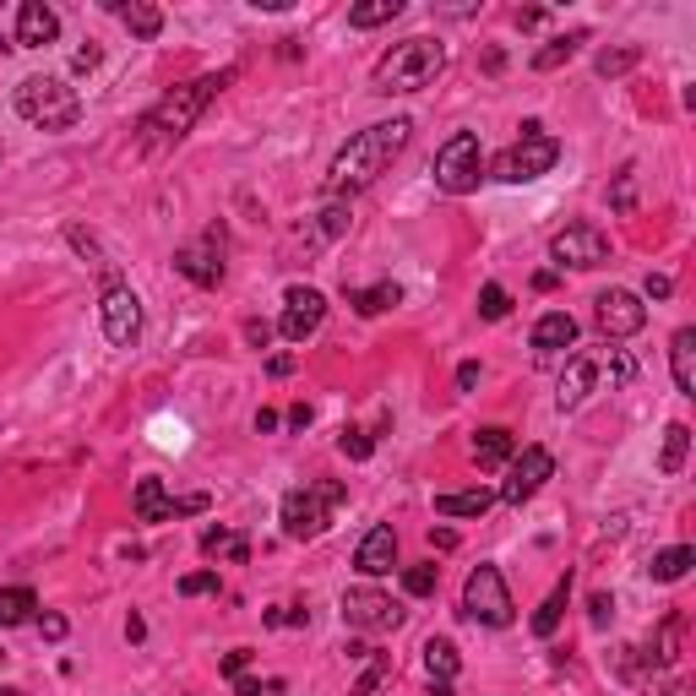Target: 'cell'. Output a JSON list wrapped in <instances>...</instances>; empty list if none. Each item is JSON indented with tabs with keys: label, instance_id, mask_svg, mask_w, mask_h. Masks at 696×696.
Here are the masks:
<instances>
[{
	"label": "cell",
	"instance_id": "cell-6",
	"mask_svg": "<svg viewBox=\"0 0 696 696\" xmlns=\"http://www.w3.org/2000/svg\"><path fill=\"white\" fill-rule=\"evenodd\" d=\"M555 158H561V142H555L550 131L517 136L507 153L490 164V180H501V186H528V180L550 175V169H555Z\"/></svg>",
	"mask_w": 696,
	"mask_h": 696
},
{
	"label": "cell",
	"instance_id": "cell-33",
	"mask_svg": "<svg viewBox=\"0 0 696 696\" xmlns=\"http://www.w3.org/2000/svg\"><path fill=\"white\" fill-rule=\"evenodd\" d=\"M392 17H403V0H365V6L349 11V28H381Z\"/></svg>",
	"mask_w": 696,
	"mask_h": 696
},
{
	"label": "cell",
	"instance_id": "cell-40",
	"mask_svg": "<svg viewBox=\"0 0 696 696\" xmlns=\"http://www.w3.org/2000/svg\"><path fill=\"white\" fill-rule=\"evenodd\" d=\"M681 626H686L681 615H669V621H664V632H658V642H653V664H669V658H675V642H681Z\"/></svg>",
	"mask_w": 696,
	"mask_h": 696
},
{
	"label": "cell",
	"instance_id": "cell-56",
	"mask_svg": "<svg viewBox=\"0 0 696 696\" xmlns=\"http://www.w3.org/2000/svg\"><path fill=\"white\" fill-rule=\"evenodd\" d=\"M311 419H316V414H311V403H294V408H289V425H294V430H305Z\"/></svg>",
	"mask_w": 696,
	"mask_h": 696
},
{
	"label": "cell",
	"instance_id": "cell-36",
	"mask_svg": "<svg viewBox=\"0 0 696 696\" xmlns=\"http://www.w3.org/2000/svg\"><path fill=\"white\" fill-rule=\"evenodd\" d=\"M386 681H392V658H386V653H371V658H365V675L354 681V696H376Z\"/></svg>",
	"mask_w": 696,
	"mask_h": 696
},
{
	"label": "cell",
	"instance_id": "cell-51",
	"mask_svg": "<svg viewBox=\"0 0 696 696\" xmlns=\"http://www.w3.org/2000/svg\"><path fill=\"white\" fill-rule=\"evenodd\" d=\"M479 386V365L468 360V365H457V392H474Z\"/></svg>",
	"mask_w": 696,
	"mask_h": 696
},
{
	"label": "cell",
	"instance_id": "cell-16",
	"mask_svg": "<svg viewBox=\"0 0 696 696\" xmlns=\"http://www.w3.org/2000/svg\"><path fill=\"white\" fill-rule=\"evenodd\" d=\"M593 316H599V332L604 337H636L647 326V305L636 300L632 289H604L593 300Z\"/></svg>",
	"mask_w": 696,
	"mask_h": 696
},
{
	"label": "cell",
	"instance_id": "cell-14",
	"mask_svg": "<svg viewBox=\"0 0 696 696\" xmlns=\"http://www.w3.org/2000/svg\"><path fill=\"white\" fill-rule=\"evenodd\" d=\"M550 256L561 267H604L610 261V235L593 229V224H567L555 240H550Z\"/></svg>",
	"mask_w": 696,
	"mask_h": 696
},
{
	"label": "cell",
	"instance_id": "cell-39",
	"mask_svg": "<svg viewBox=\"0 0 696 696\" xmlns=\"http://www.w3.org/2000/svg\"><path fill=\"white\" fill-rule=\"evenodd\" d=\"M349 218H354V212H349V201H326V207H321V235H326V240L349 235Z\"/></svg>",
	"mask_w": 696,
	"mask_h": 696
},
{
	"label": "cell",
	"instance_id": "cell-43",
	"mask_svg": "<svg viewBox=\"0 0 696 696\" xmlns=\"http://www.w3.org/2000/svg\"><path fill=\"white\" fill-rule=\"evenodd\" d=\"M283 692V681H251V675H235V696H272Z\"/></svg>",
	"mask_w": 696,
	"mask_h": 696
},
{
	"label": "cell",
	"instance_id": "cell-44",
	"mask_svg": "<svg viewBox=\"0 0 696 696\" xmlns=\"http://www.w3.org/2000/svg\"><path fill=\"white\" fill-rule=\"evenodd\" d=\"M33 626H39V636H44V642H61V636L71 632V621H65V615H55V610H50V615H39Z\"/></svg>",
	"mask_w": 696,
	"mask_h": 696
},
{
	"label": "cell",
	"instance_id": "cell-61",
	"mask_svg": "<svg viewBox=\"0 0 696 696\" xmlns=\"http://www.w3.org/2000/svg\"><path fill=\"white\" fill-rule=\"evenodd\" d=\"M501 65H507V55H501V50H485V71H490V76H496Z\"/></svg>",
	"mask_w": 696,
	"mask_h": 696
},
{
	"label": "cell",
	"instance_id": "cell-47",
	"mask_svg": "<svg viewBox=\"0 0 696 696\" xmlns=\"http://www.w3.org/2000/svg\"><path fill=\"white\" fill-rule=\"evenodd\" d=\"M246 664H251V647H235V653H224V664H218V669L235 681V675H246Z\"/></svg>",
	"mask_w": 696,
	"mask_h": 696
},
{
	"label": "cell",
	"instance_id": "cell-46",
	"mask_svg": "<svg viewBox=\"0 0 696 696\" xmlns=\"http://www.w3.org/2000/svg\"><path fill=\"white\" fill-rule=\"evenodd\" d=\"M65 240H71V246H76L82 256H93V261H98V240H93L87 229H76V224H71V229H65ZM98 267H104V261H98Z\"/></svg>",
	"mask_w": 696,
	"mask_h": 696
},
{
	"label": "cell",
	"instance_id": "cell-11",
	"mask_svg": "<svg viewBox=\"0 0 696 696\" xmlns=\"http://www.w3.org/2000/svg\"><path fill=\"white\" fill-rule=\"evenodd\" d=\"M131 511H136V522H169V517H196V511H207V496L175 501V496L164 490V479L147 474V479H136V490H131Z\"/></svg>",
	"mask_w": 696,
	"mask_h": 696
},
{
	"label": "cell",
	"instance_id": "cell-57",
	"mask_svg": "<svg viewBox=\"0 0 696 696\" xmlns=\"http://www.w3.org/2000/svg\"><path fill=\"white\" fill-rule=\"evenodd\" d=\"M267 430H278V414H272V408H256V436H267Z\"/></svg>",
	"mask_w": 696,
	"mask_h": 696
},
{
	"label": "cell",
	"instance_id": "cell-19",
	"mask_svg": "<svg viewBox=\"0 0 696 696\" xmlns=\"http://www.w3.org/2000/svg\"><path fill=\"white\" fill-rule=\"evenodd\" d=\"M593 381H599V365L576 354V360L567 365V376H561V392H555V408H561V414H571V408H582V403H588V392H593Z\"/></svg>",
	"mask_w": 696,
	"mask_h": 696
},
{
	"label": "cell",
	"instance_id": "cell-54",
	"mask_svg": "<svg viewBox=\"0 0 696 696\" xmlns=\"http://www.w3.org/2000/svg\"><path fill=\"white\" fill-rule=\"evenodd\" d=\"M517 28L528 33V28H544V11L539 6H528V11H517Z\"/></svg>",
	"mask_w": 696,
	"mask_h": 696
},
{
	"label": "cell",
	"instance_id": "cell-1",
	"mask_svg": "<svg viewBox=\"0 0 696 696\" xmlns=\"http://www.w3.org/2000/svg\"><path fill=\"white\" fill-rule=\"evenodd\" d=\"M408 136H414V121H376V126L354 131L343 147H337V158H332V169H326V180L321 190L326 196H354V190L376 186L381 175L392 169V158L408 147Z\"/></svg>",
	"mask_w": 696,
	"mask_h": 696
},
{
	"label": "cell",
	"instance_id": "cell-41",
	"mask_svg": "<svg viewBox=\"0 0 696 696\" xmlns=\"http://www.w3.org/2000/svg\"><path fill=\"white\" fill-rule=\"evenodd\" d=\"M218 593V571H186L180 576V599H207Z\"/></svg>",
	"mask_w": 696,
	"mask_h": 696
},
{
	"label": "cell",
	"instance_id": "cell-60",
	"mask_svg": "<svg viewBox=\"0 0 696 696\" xmlns=\"http://www.w3.org/2000/svg\"><path fill=\"white\" fill-rule=\"evenodd\" d=\"M430 544H436V550H451V544H457V533H451V528H436V533H430Z\"/></svg>",
	"mask_w": 696,
	"mask_h": 696
},
{
	"label": "cell",
	"instance_id": "cell-25",
	"mask_svg": "<svg viewBox=\"0 0 696 696\" xmlns=\"http://www.w3.org/2000/svg\"><path fill=\"white\" fill-rule=\"evenodd\" d=\"M490 507H496V490H446V496H436L442 517H485Z\"/></svg>",
	"mask_w": 696,
	"mask_h": 696
},
{
	"label": "cell",
	"instance_id": "cell-63",
	"mask_svg": "<svg viewBox=\"0 0 696 696\" xmlns=\"http://www.w3.org/2000/svg\"><path fill=\"white\" fill-rule=\"evenodd\" d=\"M0 696H22V692H11V686H0Z\"/></svg>",
	"mask_w": 696,
	"mask_h": 696
},
{
	"label": "cell",
	"instance_id": "cell-27",
	"mask_svg": "<svg viewBox=\"0 0 696 696\" xmlns=\"http://www.w3.org/2000/svg\"><path fill=\"white\" fill-rule=\"evenodd\" d=\"M349 305L360 311V316H381V311H392V305H403V289L386 278V283H371V289H349Z\"/></svg>",
	"mask_w": 696,
	"mask_h": 696
},
{
	"label": "cell",
	"instance_id": "cell-59",
	"mask_svg": "<svg viewBox=\"0 0 696 696\" xmlns=\"http://www.w3.org/2000/svg\"><path fill=\"white\" fill-rule=\"evenodd\" d=\"M142 636H147V621H142V615H131V621H126V642H142Z\"/></svg>",
	"mask_w": 696,
	"mask_h": 696
},
{
	"label": "cell",
	"instance_id": "cell-23",
	"mask_svg": "<svg viewBox=\"0 0 696 696\" xmlns=\"http://www.w3.org/2000/svg\"><path fill=\"white\" fill-rule=\"evenodd\" d=\"M576 343V321L567 311H544V316L533 321V349L539 354H550V349H571Z\"/></svg>",
	"mask_w": 696,
	"mask_h": 696
},
{
	"label": "cell",
	"instance_id": "cell-45",
	"mask_svg": "<svg viewBox=\"0 0 696 696\" xmlns=\"http://www.w3.org/2000/svg\"><path fill=\"white\" fill-rule=\"evenodd\" d=\"M267 626H311V610H267Z\"/></svg>",
	"mask_w": 696,
	"mask_h": 696
},
{
	"label": "cell",
	"instance_id": "cell-20",
	"mask_svg": "<svg viewBox=\"0 0 696 696\" xmlns=\"http://www.w3.org/2000/svg\"><path fill=\"white\" fill-rule=\"evenodd\" d=\"M669 371H675L681 397H696V326H681L669 337Z\"/></svg>",
	"mask_w": 696,
	"mask_h": 696
},
{
	"label": "cell",
	"instance_id": "cell-2",
	"mask_svg": "<svg viewBox=\"0 0 696 696\" xmlns=\"http://www.w3.org/2000/svg\"><path fill=\"white\" fill-rule=\"evenodd\" d=\"M240 71L235 65H224V71H207V76H196L186 87H175V93H164L147 115H142V153H164V147H175V142H186L190 126L201 121V110L235 82Z\"/></svg>",
	"mask_w": 696,
	"mask_h": 696
},
{
	"label": "cell",
	"instance_id": "cell-4",
	"mask_svg": "<svg viewBox=\"0 0 696 696\" xmlns=\"http://www.w3.org/2000/svg\"><path fill=\"white\" fill-rule=\"evenodd\" d=\"M17 115L39 131H71L82 121V98L65 76H22L17 82Z\"/></svg>",
	"mask_w": 696,
	"mask_h": 696
},
{
	"label": "cell",
	"instance_id": "cell-58",
	"mask_svg": "<svg viewBox=\"0 0 696 696\" xmlns=\"http://www.w3.org/2000/svg\"><path fill=\"white\" fill-rule=\"evenodd\" d=\"M343 653H349V658H354V664H365V658H371V653H376V647H371V642H349V647H343Z\"/></svg>",
	"mask_w": 696,
	"mask_h": 696
},
{
	"label": "cell",
	"instance_id": "cell-22",
	"mask_svg": "<svg viewBox=\"0 0 696 696\" xmlns=\"http://www.w3.org/2000/svg\"><path fill=\"white\" fill-rule=\"evenodd\" d=\"M104 6L126 22L136 39H158V33H164V11H158V6H147V0H131V6H126V0H104Z\"/></svg>",
	"mask_w": 696,
	"mask_h": 696
},
{
	"label": "cell",
	"instance_id": "cell-7",
	"mask_svg": "<svg viewBox=\"0 0 696 696\" xmlns=\"http://www.w3.org/2000/svg\"><path fill=\"white\" fill-rule=\"evenodd\" d=\"M463 615L479 621V626H496V632L517 621V604H511L501 567H474L468 571V582H463Z\"/></svg>",
	"mask_w": 696,
	"mask_h": 696
},
{
	"label": "cell",
	"instance_id": "cell-30",
	"mask_svg": "<svg viewBox=\"0 0 696 696\" xmlns=\"http://www.w3.org/2000/svg\"><path fill=\"white\" fill-rule=\"evenodd\" d=\"M567 599H571V576H567V582H555V593H550V599L533 610V621H528V626H533V636H555L561 615H567Z\"/></svg>",
	"mask_w": 696,
	"mask_h": 696
},
{
	"label": "cell",
	"instance_id": "cell-29",
	"mask_svg": "<svg viewBox=\"0 0 696 696\" xmlns=\"http://www.w3.org/2000/svg\"><path fill=\"white\" fill-rule=\"evenodd\" d=\"M692 567H696V550H692V544H669V550H658V555H653L647 576H653V582H681Z\"/></svg>",
	"mask_w": 696,
	"mask_h": 696
},
{
	"label": "cell",
	"instance_id": "cell-12",
	"mask_svg": "<svg viewBox=\"0 0 696 696\" xmlns=\"http://www.w3.org/2000/svg\"><path fill=\"white\" fill-rule=\"evenodd\" d=\"M175 272L190 278L196 289H218V283H224V272H229V267H224V235H218V229H207L196 246H180V251H175Z\"/></svg>",
	"mask_w": 696,
	"mask_h": 696
},
{
	"label": "cell",
	"instance_id": "cell-28",
	"mask_svg": "<svg viewBox=\"0 0 696 696\" xmlns=\"http://www.w3.org/2000/svg\"><path fill=\"white\" fill-rule=\"evenodd\" d=\"M201 555H229L240 567V561H251V539L235 533V528H207L201 533Z\"/></svg>",
	"mask_w": 696,
	"mask_h": 696
},
{
	"label": "cell",
	"instance_id": "cell-55",
	"mask_svg": "<svg viewBox=\"0 0 696 696\" xmlns=\"http://www.w3.org/2000/svg\"><path fill=\"white\" fill-rule=\"evenodd\" d=\"M289 371H294V354H272L267 360V376H289Z\"/></svg>",
	"mask_w": 696,
	"mask_h": 696
},
{
	"label": "cell",
	"instance_id": "cell-17",
	"mask_svg": "<svg viewBox=\"0 0 696 696\" xmlns=\"http://www.w3.org/2000/svg\"><path fill=\"white\" fill-rule=\"evenodd\" d=\"M61 39V17H55V6H44V0H22V11H17V50H44V44H55Z\"/></svg>",
	"mask_w": 696,
	"mask_h": 696
},
{
	"label": "cell",
	"instance_id": "cell-50",
	"mask_svg": "<svg viewBox=\"0 0 696 696\" xmlns=\"http://www.w3.org/2000/svg\"><path fill=\"white\" fill-rule=\"evenodd\" d=\"M610 615H615V599H610V593H593V626H610Z\"/></svg>",
	"mask_w": 696,
	"mask_h": 696
},
{
	"label": "cell",
	"instance_id": "cell-53",
	"mask_svg": "<svg viewBox=\"0 0 696 696\" xmlns=\"http://www.w3.org/2000/svg\"><path fill=\"white\" fill-rule=\"evenodd\" d=\"M246 337H251L256 349H267V337H272V326H267V321H246Z\"/></svg>",
	"mask_w": 696,
	"mask_h": 696
},
{
	"label": "cell",
	"instance_id": "cell-49",
	"mask_svg": "<svg viewBox=\"0 0 696 696\" xmlns=\"http://www.w3.org/2000/svg\"><path fill=\"white\" fill-rule=\"evenodd\" d=\"M669 294H675V283L664 272H647V300H669Z\"/></svg>",
	"mask_w": 696,
	"mask_h": 696
},
{
	"label": "cell",
	"instance_id": "cell-24",
	"mask_svg": "<svg viewBox=\"0 0 696 696\" xmlns=\"http://www.w3.org/2000/svg\"><path fill=\"white\" fill-rule=\"evenodd\" d=\"M419 653H425V669H430V681H457V669H463V653H457V642H451V636H430Z\"/></svg>",
	"mask_w": 696,
	"mask_h": 696
},
{
	"label": "cell",
	"instance_id": "cell-26",
	"mask_svg": "<svg viewBox=\"0 0 696 696\" xmlns=\"http://www.w3.org/2000/svg\"><path fill=\"white\" fill-rule=\"evenodd\" d=\"M39 621V593L33 588H0V626H28Z\"/></svg>",
	"mask_w": 696,
	"mask_h": 696
},
{
	"label": "cell",
	"instance_id": "cell-38",
	"mask_svg": "<svg viewBox=\"0 0 696 696\" xmlns=\"http://www.w3.org/2000/svg\"><path fill=\"white\" fill-rule=\"evenodd\" d=\"M507 311H511V294L501 289V283H485V289H479V316H485V321H501Z\"/></svg>",
	"mask_w": 696,
	"mask_h": 696
},
{
	"label": "cell",
	"instance_id": "cell-42",
	"mask_svg": "<svg viewBox=\"0 0 696 696\" xmlns=\"http://www.w3.org/2000/svg\"><path fill=\"white\" fill-rule=\"evenodd\" d=\"M610 207H615V212H632V207H636V169H621V175H615Z\"/></svg>",
	"mask_w": 696,
	"mask_h": 696
},
{
	"label": "cell",
	"instance_id": "cell-8",
	"mask_svg": "<svg viewBox=\"0 0 696 696\" xmlns=\"http://www.w3.org/2000/svg\"><path fill=\"white\" fill-rule=\"evenodd\" d=\"M479 180H485V147H479V136L474 131L446 136L442 153H436V190L468 196V190H479Z\"/></svg>",
	"mask_w": 696,
	"mask_h": 696
},
{
	"label": "cell",
	"instance_id": "cell-32",
	"mask_svg": "<svg viewBox=\"0 0 696 696\" xmlns=\"http://www.w3.org/2000/svg\"><path fill=\"white\" fill-rule=\"evenodd\" d=\"M582 44H588V33H582V28H576V33H561V39H550V44L533 55V71H555V65H567Z\"/></svg>",
	"mask_w": 696,
	"mask_h": 696
},
{
	"label": "cell",
	"instance_id": "cell-34",
	"mask_svg": "<svg viewBox=\"0 0 696 696\" xmlns=\"http://www.w3.org/2000/svg\"><path fill=\"white\" fill-rule=\"evenodd\" d=\"M636 61H642V50H636V44H615V50H599L593 71H599V76H626Z\"/></svg>",
	"mask_w": 696,
	"mask_h": 696
},
{
	"label": "cell",
	"instance_id": "cell-5",
	"mask_svg": "<svg viewBox=\"0 0 696 696\" xmlns=\"http://www.w3.org/2000/svg\"><path fill=\"white\" fill-rule=\"evenodd\" d=\"M343 501H349L343 479H316V485L289 490L283 496V533L289 539H321L326 522H332V511L343 507Z\"/></svg>",
	"mask_w": 696,
	"mask_h": 696
},
{
	"label": "cell",
	"instance_id": "cell-48",
	"mask_svg": "<svg viewBox=\"0 0 696 696\" xmlns=\"http://www.w3.org/2000/svg\"><path fill=\"white\" fill-rule=\"evenodd\" d=\"M636 376V365H632V354H615V360H610V381H615V386H626V381Z\"/></svg>",
	"mask_w": 696,
	"mask_h": 696
},
{
	"label": "cell",
	"instance_id": "cell-18",
	"mask_svg": "<svg viewBox=\"0 0 696 696\" xmlns=\"http://www.w3.org/2000/svg\"><path fill=\"white\" fill-rule=\"evenodd\" d=\"M354 567L365 571V576H386V571L397 567V533H392V522H376V528L360 539Z\"/></svg>",
	"mask_w": 696,
	"mask_h": 696
},
{
	"label": "cell",
	"instance_id": "cell-9",
	"mask_svg": "<svg viewBox=\"0 0 696 696\" xmlns=\"http://www.w3.org/2000/svg\"><path fill=\"white\" fill-rule=\"evenodd\" d=\"M555 474V457L544 451V446H522V457H511L507 468V485L496 490V501H507V507H522V501H533L539 490H544V479Z\"/></svg>",
	"mask_w": 696,
	"mask_h": 696
},
{
	"label": "cell",
	"instance_id": "cell-10",
	"mask_svg": "<svg viewBox=\"0 0 696 696\" xmlns=\"http://www.w3.org/2000/svg\"><path fill=\"white\" fill-rule=\"evenodd\" d=\"M343 626H354V632H397L403 626V604H392L381 588H349L343 593Z\"/></svg>",
	"mask_w": 696,
	"mask_h": 696
},
{
	"label": "cell",
	"instance_id": "cell-64",
	"mask_svg": "<svg viewBox=\"0 0 696 696\" xmlns=\"http://www.w3.org/2000/svg\"><path fill=\"white\" fill-rule=\"evenodd\" d=\"M0 664H6V647H0Z\"/></svg>",
	"mask_w": 696,
	"mask_h": 696
},
{
	"label": "cell",
	"instance_id": "cell-15",
	"mask_svg": "<svg viewBox=\"0 0 696 696\" xmlns=\"http://www.w3.org/2000/svg\"><path fill=\"white\" fill-rule=\"evenodd\" d=\"M321 321H326V294L311 289V283H294L289 294H283V316H278V332L289 337V343H305L311 332H316Z\"/></svg>",
	"mask_w": 696,
	"mask_h": 696
},
{
	"label": "cell",
	"instance_id": "cell-3",
	"mask_svg": "<svg viewBox=\"0 0 696 696\" xmlns=\"http://www.w3.org/2000/svg\"><path fill=\"white\" fill-rule=\"evenodd\" d=\"M442 71H446L442 39H403V44H392L376 61L371 93H386V98H392V93H419V87H430Z\"/></svg>",
	"mask_w": 696,
	"mask_h": 696
},
{
	"label": "cell",
	"instance_id": "cell-52",
	"mask_svg": "<svg viewBox=\"0 0 696 696\" xmlns=\"http://www.w3.org/2000/svg\"><path fill=\"white\" fill-rule=\"evenodd\" d=\"M98 61H104V55H98V50L87 44V50H76V55H71V71H93Z\"/></svg>",
	"mask_w": 696,
	"mask_h": 696
},
{
	"label": "cell",
	"instance_id": "cell-13",
	"mask_svg": "<svg viewBox=\"0 0 696 696\" xmlns=\"http://www.w3.org/2000/svg\"><path fill=\"white\" fill-rule=\"evenodd\" d=\"M98 316H104V337H110L115 349H131V343L142 337V300L131 294L126 283H104Z\"/></svg>",
	"mask_w": 696,
	"mask_h": 696
},
{
	"label": "cell",
	"instance_id": "cell-62",
	"mask_svg": "<svg viewBox=\"0 0 696 696\" xmlns=\"http://www.w3.org/2000/svg\"><path fill=\"white\" fill-rule=\"evenodd\" d=\"M430 696H451V681H430Z\"/></svg>",
	"mask_w": 696,
	"mask_h": 696
},
{
	"label": "cell",
	"instance_id": "cell-37",
	"mask_svg": "<svg viewBox=\"0 0 696 696\" xmlns=\"http://www.w3.org/2000/svg\"><path fill=\"white\" fill-rule=\"evenodd\" d=\"M337 451H343L349 463H365V457L376 451V436H371V430H360V425H349V430L337 436Z\"/></svg>",
	"mask_w": 696,
	"mask_h": 696
},
{
	"label": "cell",
	"instance_id": "cell-21",
	"mask_svg": "<svg viewBox=\"0 0 696 696\" xmlns=\"http://www.w3.org/2000/svg\"><path fill=\"white\" fill-rule=\"evenodd\" d=\"M511 457H517V442H511L507 425H485V430L474 436V463H479V468H507Z\"/></svg>",
	"mask_w": 696,
	"mask_h": 696
},
{
	"label": "cell",
	"instance_id": "cell-35",
	"mask_svg": "<svg viewBox=\"0 0 696 696\" xmlns=\"http://www.w3.org/2000/svg\"><path fill=\"white\" fill-rule=\"evenodd\" d=\"M436 582H442V567H436V561H419V567L403 571V588H408V599H430V593H436Z\"/></svg>",
	"mask_w": 696,
	"mask_h": 696
},
{
	"label": "cell",
	"instance_id": "cell-31",
	"mask_svg": "<svg viewBox=\"0 0 696 696\" xmlns=\"http://www.w3.org/2000/svg\"><path fill=\"white\" fill-rule=\"evenodd\" d=\"M692 451V425H669L664 430V451H658V474H681Z\"/></svg>",
	"mask_w": 696,
	"mask_h": 696
}]
</instances>
